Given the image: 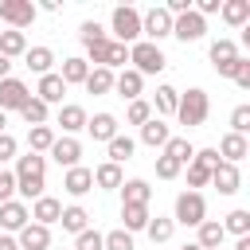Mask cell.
Returning a JSON list of instances; mask_svg holds the SVG:
<instances>
[{"instance_id":"6da1fadb","label":"cell","mask_w":250,"mask_h":250,"mask_svg":"<svg viewBox=\"0 0 250 250\" xmlns=\"http://www.w3.org/2000/svg\"><path fill=\"white\" fill-rule=\"evenodd\" d=\"M43 172H47V156H16V191L23 199H39L43 195Z\"/></svg>"},{"instance_id":"7a4b0ae2","label":"cell","mask_w":250,"mask_h":250,"mask_svg":"<svg viewBox=\"0 0 250 250\" xmlns=\"http://www.w3.org/2000/svg\"><path fill=\"white\" fill-rule=\"evenodd\" d=\"M129 62H133V70L145 78V74H160L164 70V51L156 47V43H148V39H137L133 47H129Z\"/></svg>"},{"instance_id":"3957f363","label":"cell","mask_w":250,"mask_h":250,"mask_svg":"<svg viewBox=\"0 0 250 250\" xmlns=\"http://www.w3.org/2000/svg\"><path fill=\"white\" fill-rule=\"evenodd\" d=\"M207 113H211V102H207V90H199V86H191L188 94H180V105H176V117H180L184 125H203V121H207Z\"/></svg>"},{"instance_id":"277c9868","label":"cell","mask_w":250,"mask_h":250,"mask_svg":"<svg viewBox=\"0 0 250 250\" xmlns=\"http://www.w3.org/2000/svg\"><path fill=\"white\" fill-rule=\"evenodd\" d=\"M137 35H141V12H137V8H129V4L113 8V43L133 47V43H137Z\"/></svg>"},{"instance_id":"5b68a950","label":"cell","mask_w":250,"mask_h":250,"mask_svg":"<svg viewBox=\"0 0 250 250\" xmlns=\"http://www.w3.org/2000/svg\"><path fill=\"white\" fill-rule=\"evenodd\" d=\"M203 219H207V203H203L199 191H184V195H176V219H172V223L199 227Z\"/></svg>"},{"instance_id":"8992f818","label":"cell","mask_w":250,"mask_h":250,"mask_svg":"<svg viewBox=\"0 0 250 250\" xmlns=\"http://www.w3.org/2000/svg\"><path fill=\"white\" fill-rule=\"evenodd\" d=\"M0 20L12 23V31H23L35 23V4L31 0H0Z\"/></svg>"},{"instance_id":"52a82bcc","label":"cell","mask_w":250,"mask_h":250,"mask_svg":"<svg viewBox=\"0 0 250 250\" xmlns=\"http://www.w3.org/2000/svg\"><path fill=\"white\" fill-rule=\"evenodd\" d=\"M203 31H207V20L199 12H184V16L172 20V35L180 43H195V39H203Z\"/></svg>"},{"instance_id":"ba28073f","label":"cell","mask_w":250,"mask_h":250,"mask_svg":"<svg viewBox=\"0 0 250 250\" xmlns=\"http://www.w3.org/2000/svg\"><path fill=\"white\" fill-rule=\"evenodd\" d=\"M141 35H148V43L172 35V16H168L164 8H148V12L141 16Z\"/></svg>"},{"instance_id":"9c48e42d","label":"cell","mask_w":250,"mask_h":250,"mask_svg":"<svg viewBox=\"0 0 250 250\" xmlns=\"http://www.w3.org/2000/svg\"><path fill=\"white\" fill-rule=\"evenodd\" d=\"M27 98H31V90H27L20 78H12V74H8V78L0 82V109H4V113H8V109H23V105H27Z\"/></svg>"},{"instance_id":"30bf717a","label":"cell","mask_w":250,"mask_h":250,"mask_svg":"<svg viewBox=\"0 0 250 250\" xmlns=\"http://www.w3.org/2000/svg\"><path fill=\"white\" fill-rule=\"evenodd\" d=\"M62 168H78V160H82V145L74 141V137H55V145L47 148Z\"/></svg>"},{"instance_id":"8fae6325","label":"cell","mask_w":250,"mask_h":250,"mask_svg":"<svg viewBox=\"0 0 250 250\" xmlns=\"http://www.w3.org/2000/svg\"><path fill=\"white\" fill-rule=\"evenodd\" d=\"M27 223H31V215H27V207H23L20 199L0 203V227H4V230H16V234H20Z\"/></svg>"},{"instance_id":"7c38bea8","label":"cell","mask_w":250,"mask_h":250,"mask_svg":"<svg viewBox=\"0 0 250 250\" xmlns=\"http://www.w3.org/2000/svg\"><path fill=\"white\" fill-rule=\"evenodd\" d=\"M16 246H20V250H47V246H51V227L27 223V227L16 234Z\"/></svg>"},{"instance_id":"4fadbf2b","label":"cell","mask_w":250,"mask_h":250,"mask_svg":"<svg viewBox=\"0 0 250 250\" xmlns=\"http://www.w3.org/2000/svg\"><path fill=\"white\" fill-rule=\"evenodd\" d=\"M62 94H66V82H62L59 74H43V78H39L35 98H39L43 105H62Z\"/></svg>"},{"instance_id":"5bb4252c","label":"cell","mask_w":250,"mask_h":250,"mask_svg":"<svg viewBox=\"0 0 250 250\" xmlns=\"http://www.w3.org/2000/svg\"><path fill=\"white\" fill-rule=\"evenodd\" d=\"M215 152H219V160H223V164H238V160L250 152V145H246V137H238V133H227V137L219 141V148H215Z\"/></svg>"},{"instance_id":"9a60e30c","label":"cell","mask_w":250,"mask_h":250,"mask_svg":"<svg viewBox=\"0 0 250 250\" xmlns=\"http://www.w3.org/2000/svg\"><path fill=\"white\" fill-rule=\"evenodd\" d=\"M211 184L219 188V195H234L242 188V176L234 164H219V168H211Z\"/></svg>"},{"instance_id":"2e32d148","label":"cell","mask_w":250,"mask_h":250,"mask_svg":"<svg viewBox=\"0 0 250 250\" xmlns=\"http://www.w3.org/2000/svg\"><path fill=\"white\" fill-rule=\"evenodd\" d=\"M86 129H90V137L94 141H113L117 137V117L113 113H94V117H86Z\"/></svg>"},{"instance_id":"e0dca14e","label":"cell","mask_w":250,"mask_h":250,"mask_svg":"<svg viewBox=\"0 0 250 250\" xmlns=\"http://www.w3.org/2000/svg\"><path fill=\"white\" fill-rule=\"evenodd\" d=\"M62 188H66V191L78 199V195H86V191L94 188V172H90V168H82V164H78V168H66V176H62Z\"/></svg>"},{"instance_id":"ac0fdd59","label":"cell","mask_w":250,"mask_h":250,"mask_svg":"<svg viewBox=\"0 0 250 250\" xmlns=\"http://www.w3.org/2000/svg\"><path fill=\"white\" fill-rule=\"evenodd\" d=\"M27 215H31L39 227H51V223H59V215H62V203H59V199H51V195H39V199H35V207H31Z\"/></svg>"},{"instance_id":"d6986e66","label":"cell","mask_w":250,"mask_h":250,"mask_svg":"<svg viewBox=\"0 0 250 250\" xmlns=\"http://www.w3.org/2000/svg\"><path fill=\"white\" fill-rule=\"evenodd\" d=\"M141 86H145V78L129 66V70H121V74H113V90L121 94V98H129V102H137L141 98Z\"/></svg>"},{"instance_id":"ffe728a7","label":"cell","mask_w":250,"mask_h":250,"mask_svg":"<svg viewBox=\"0 0 250 250\" xmlns=\"http://www.w3.org/2000/svg\"><path fill=\"white\" fill-rule=\"evenodd\" d=\"M223 238H227L223 223L203 219V223H199V238H195V246H199V250H219V246H223Z\"/></svg>"},{"instance_id":"44dd1931","label":"cell","mask_w":250,"mask_h":250,"mask_svg":"<svg viewBox=\"0 0 250 250\" xmlns=\"http://www.w3.org/2000/svg\"><path fill=\"white\" fill-rule=\"evenodd\" d=\"M23 62H27V70H35V74L43 78V74H51L55 55H51V47H27V51H23Z\"/></svg>"},{"instance_id":"7402d4cb","label":"cell","mask_w":250,"mask_h":250,"mask_svg":"<svg viewBox=\"0 0 250 250\" xmlns=\"http://www.w3.org/2000/svg\"><path fill=\"white\" fill-rule=\"evenodd\" d=\"M168 137H172V133H168V125H164L160 117H148V121L141 125V141H145L148 148H164Z\"/></svg>"},{"instance_id":"603a6c76","label":"cell","mask_w":250,"mask_h":250,"mask_svg":"<svg viewBox=\"0 0 250 250\" xmlns=\"http://www.w3.org/2000/svg\"><path fill=\"white\" fill-rule=\"evenodd\" d=\"M59 223H62V230H70V234H82V230H90V215H86V207H62V215H59Z\"/></svg>"},{"instance_id":"cb8c5ba5","label":"cell","mask_w":250,"mask_h":250,"mask_svg":"<svg viewBox=\"0 0 250 250\" xmlns=\"http://www.w3.org/2000/svg\"><path fill=\"white\" fill-rule=\"evenodd\" d=\"M59 125H62L66 137L78 133V129H86V109L82 105H59Z\"/></svg>"},{"instance_id":"d4e9b609","label":"cell","mask_w":250,"mask_h":250,"mask_svg":"<svg viewBox=\"0 0 250 250\" xmlns=\"http://www.w3.org/2000/svg\"><path fill=\"white\" fill-rule=\"evenodd\" d=\"M94 184H98V188H105V191L121 188V184H125L121 164H109V160H105V164H98V168H94Z\"/></svg>"},{"instance_id":"484cf974","label":"cell","mask_w":250,"mask_h":250,"mask_svg":"<svg viewBox=\"0 0 250 250\" xmlns=\"http://www.w3.org/2000/svg\"><path fill=\"white\" fill-rule=\"evenodd\" d=\"M223 20L230 23V27H242L246 20H250V0H223Z\"/></svg>"},{"instance_id":"4316f807","label":"cell","mask_w":250,"mask_h":250,"mask_svg":"<svg viewBox=\"0 0 250 250\" xmlns=\"http://www.w3.org/2000/svg\"><path fill=\"white\" fill-rule=\"evenodd\" d=\"M121 219H125V227L121 230H145L148 227V207H137V203H121Z\"/></svg>"},{"instance_id":"83f0119b","label":"cell","mask_w":250,"mask_h":250,"mask_svg":"<svg viewBox=\"0 0 250 250\" xmlns=\"http://www.w3.org/2000/svg\"><path fill=\"white\" fill-rule=\"evenodd\" d=\"M86 74H90V62H86V59H78V55H74V59H62V74H59V78H62L66 86L86 82Z\"/></svg>"},{"instance_id":"f1b7e54d","label":"cell","mask_w":250,"mask_h":250,"mask_svg":"<svg viewBox=\"0 0 250 250\" xmlns=\"http://www.w3.org/2000/svg\"><path fill=\"white\" fill-rule=\"evenodd\" d=\"M90 94H109L113 90V70H105V66H94L90 74H86V82H82Z\"/></svg>"},{"instance_id":"f546056e","label":"cell","mask_w":250,"mask_h":250,"mask_svg":"<svg viewBox=\"0 0 250 250\" xmlns=\"http://www.w3.org/2000/svg\"><path fill=\"white\" fill-rule=\"evenodd\" d=\"M164 156H172L176 164H191L195 148H191V141H188V137H168V145H164Z\"/></svg>"},{"instance_id":"4dcf8cb0","label":"cell","mask_w":250,"mask_h":250,"mask_svg":"<svg viewBox=\"0 0 250 250\" xmlns=\"http://www.w3.org/2000/svg\"><path fill=\"white\" fill-rule=\"evenodd\" d=\"M121 195H125V203L148 207V195H152V188H148L145 180H125V184H121Z\"/></svg>"},{"instance_id":"1f68e13d","label":"cell","mask_w":250,"mask_h":250,"mask_svg":"<svg viewBox=\"0 0 250 250\" xmlns=\"http://www.w3.org/2000/svg\"><path fill=\"white\" fill-rule=\"evenodd\" d=\"M27 145H31V152H35V156H39V152H47V148L55 145L51 125H31V129H27Z\"/></svg>"},{"instance_id":"d6a6232c","label":"cell","mask_w":250,"mask_h":250,"mask_svg":"<svg viewBox=\"0 0 250 250\" xmlns=\"http://www.w3.org/2000/svg\"><path fill=\"white\" fill-rule=\"evenodd\" d=\"M23 51H27L23 31H0V55H4V59H16V55H23Z\"/></svg>"},{"instance_id":"836d02e7","label":"cell","mask_w":250,"mask_h":250,"mask_svg":"<svg viewBox=\"0 0 250 250\" xmlns=\"http://www.w3.org/2000/svg\"><path fill=\"white\" fill-rule=\"evenodd\" d=\"M176 105H180V94H176L172 86H156V113H160V121H164V117H172V113H176Z\"/></svg>"},{"instance_id":"e575fe53","label":"cell","mask_w":250,"mask_h":250,"mask_svg":"<svg viewBox=\"0 0 250 250\" xmlns=\"http://www.w3.org/2000/svg\"><path fill=\"white\" fill-rule=\"evenodd\" d=\"M105 148H109V164H121V160H129V156H133V148H137V145H133V137L117 133V137H113Z\"/></svg>"},{"instance_id":"d590c367","label":"cell","mask_w":250,"mask_h":250,"mask_svg":"<svg viewBox=\"0 0 250 250\" xmlns=\"http://www.w3.org/2000/svg\"><path fill=\"white\" fill-rule=\"evenodd\" d=\"M145 230H148V238H152V242L160 246V242H168V238H172L176 223H172V219H160V215H156V219H148V227H145Z\"/></svg>"},{"instance_id":"8d00e7d4","label":"cell","mask_w":250,"mask_h":250,"mask_svg":"<svg viewBox=\"0 0 250 250\" xmlns=\"http://www.w3.org/2000/svg\"><path fill=\"white\" fill-rule=\"evenodd\" d=\"M230 59H238V47H234L230 39H215V43H211V62L223 66V62H230Z\"/></svg>"},{"instance_id":"74e56055","label":"cell","mask_w":250,"mask_h":250,"mask_svg":"<svg viewBox=\"0 0 250 250\" xmlns=\"http://www.w3.org/2000/svg\"><path fill=\"white\" fill-rule=\"evenodd\" d=\"M223 230H230V234H238V238H242V234H250V211H242V207H238V211H230V215H227V223H223Z\"/></svg>"},{"instance_id":"f35d334b","label":"cell","mask_w":250,"mask_h":250,"mask_svg":"<svg viewBox=\"0 0 250 250\" xmlns=\"http://www.w3.org/2000/svg\"><path fill=\"white\" fill-rule=\"evenodd\" d=\"M20 113H23L27 125H47V105H43L39 98H27V105H23Z\"/></svg>"},{"instance_id":"ab89813d","label":"cell","mask_w":250,"mask_h":250,"mask_svg":"<svg viewBox=\"0 0 250 250\" xmlns=\"http://www.w3.org/2000/svg\"><path fill=\"white\" fill-rule=\"evenodd\" d=\"M102 250H133V234L129 230H109V234H102Z\"/></svg>"},{"instance_id":"60d3db41","label":"cell","mask_w":250,"mask_h":250,"mask_svg":"<svg viewBox=\"0 0 250 250\" xmlns=\"http://www.w3.org/2000/svg\"><path fill=\"white\" fill-rule=\"evenodd\" d=\"M148 117H152V105H148L145 98H137V102H129V113H125V121H129V125H145Z\"/></svg>"},{"instance_id":"b9f144b4","label":"cell","mask_w":250,"mask_h":250,"mask_svg":"<svg viewBox=\"0 0 250 250\" xmlns=\"http://www.w3.org/2000/svg\"><path fill=\"white\" fill-rule=\"evenodd\" d=\"M129 62V47L125 43H113L109 39V55H105V70H113V66H125Z\"/></svg>"},{"instance_id":"7bdbcfd3","label":"cell","mask_w":250,"mask_h":250,"mask_svg":"<svg viewBox=\"0 0 250 250\" xmlns=\"http://www.w3.org/2000/svg\"><path fill=\"white\" fill-rule=\"evenodd\" d=\"M211 184V168H203V164H188V188H207Z\"/></svg>"},{"instance_id":"ee69618b","label":"cell","mask_w":250,"mask_h":250,"mask_svg":"<svg viewBox=\"0 0 250 250\" xmlns=\"http://www.w3.org/2000/svg\"><path fill=\"white\" fill-rule=\"evenodd\" d=\"M246 129H250V105H238V109L230 113V133L246 137Z\"/></svg>"},{"instance_id":"f6af8a7d","label":"cell","mask_w":250,"mask_h":250,"mask_svg":"<svg viewBox=\"0 0 250 250\" xmlns=\"http://www.w3.org/2000/svg\"><path fill=\"white\" fill-rule=\"evenodd\" d=\"M180 168H184V164H176L172 156H164V152L156 156V176H160V180H176V176H180Z\"/></svg>"},{"instance_id":"bcb514c9","label":"cell","mask_w":250,"mask_h":250,"mask_svg":"<svg viewBox=\"0 0 250 250\" xmlns=\"http://www.w3.org/2000/svg\"><path fill=\"white\" fill-rule=\"evenodd\" d=\"M78 39H82V43L90 47L94 39H105V31H102V23H98V20H86V23L78 27Z\"/></svg>"},{"instance_id":"7dc6e473","label":"cell","mask_w":250,"mask_h":250,"mask_svg":"<svg viewBox=\"0 0 250 250\" xmlns=\"http://www.w3.org/2000/svg\"><path fill=\"white\" fill-rule=\"evenodd\" d=\"M246 66H250V59H242V55H238V59H230V62H223V66H215V70H219L223 78H238Z\"/></svg>"},{"instance_id":"c3c4849f","label":"cell","mask_w":250,"mask_h":250,"mask_svg":"<svg viewBox=\"0 0 250 250\" xmlns=\"http://www.w3.org/2000/svg\"><path fill=\"white\" fill-rule=\"evenodd\" d=\"M86 51H90V59H94L98 66H105V55H109V35H105V39H94Z\"/></svg>"},{"instance_id":"681fc988","label":"cell","mask_w":250,"mask_h":250,"mask_svg":"<svg viewBox=\"0 0 250 250\" xmlns=\"http://www.w3.org/2000/svg\"><path fill=\"white\" fill-rule=\"evenodd\" d=\"M74 250H102V234L98 230H82L78 242H74Z\"/></svg>"},{"instance_id":"f907efd6","label":"cell","mask_w":250,"mask_h":250,"mask_svg":"<svg viewBox=\"0 0 250 250\" xmlns=\"http://www.w3.org/2000/svg\"><path fill=\"white\" fill-rule=\"evenodd\" d=\"M16 195V172H4L0 168V203H8Z\"/></svg>"},{"instance_id":"816d5d0a","label":"cell","mask_w":250,"mask_h":250,"mask_svg":"<svg viewBox=\"0 0 250 250\" xmlns=\"http://www.w3.org/2000/svg\"><path fill=\"white\" fill-rule=\"evenodd\" d=\"M191 160H195V164H203V168H219V164H223V160H219V152H215V148H199V152H195V156H191Z\"/></svg>"},{"instance_id":"f5cc1de1","label":"cell","mask_w":250,"mask_h":250,"mask_svg":"<svg viewBox=\"0 0 250 250\" xmlns=\"http://www.w3.org/2000/svg\"><path fill=\"white\" fill-rule=\"evenodd\" d=\"M12 156H16V137L12 133H0V164L12 160Z\"/></svg>"},{"instance_id":"db71d44e","label":"cell","mask_w":250,"mask_h":250,"mask_svg":"<svg viewBox=\"0 0 250 250\" xmlns=\"http://www.w3.org/2000/svg\"><path fill=\"white\" fill-rule=\"evenodd\" d=\"M219 8H223V0H199L191 12H199V16H211V12H219Z\"/></svg>"},{"instance_id":"11a10c76","label":"cell","mask_w":250,"mask_h":250,"mask_svg":"<svg viewBox=\"0 0 250 250\" xmlns=\"http://www.w3.org/2000/svg\"><path fill=\"white\" fill-rule=\"evenodd\" d=\"M0 250H20V246H16V238H12V234H0Z\"/></svg>"},{"instance_id":"9f6ffc18","label":"cell","mask_w":250,"mask_h":250,"mask_svg":"<svg viewBox=\"0 0 250 250\" xmlns=\"http://www.w3.org/2000/svg\"><path fill=\"white\" fill-rule=\"evenodd\" d=\"M234 82H238V86H242V90H250V66H246V70H242V74H238V78H234Z\"/></svg>"},{"instance_id":"6f0895ef","label":"cell","mask_w":250,"mask_h":250,"mask_svg":"<svg viewBox=\"0 0 250 250\" xmlns=\"http://www.w3.org/2000/svg\"><path fill=\"white\" fill-rule=\"evenodd\" d=\"M8 70H12V59H4V55H0V82L8 78Z\"/></svg>"},{"instance_id":"680465c9","label":"cell","mask_w":250,"mask_h":250,"mask_svg":"<svg viewBox=\"0 0 250 250\" xmlns=\"http://www.w3.org/2000/svg\"><path fill=\"white\" fill-rule=\"evenodd\" d=\"M234 250H250V234H242V238H238V246H234Z\"/></svg>"},{"instance_id":"91938a15","label":"cell","mask_w":250,"mask_h":250,"mask_svg":"<svg viewBox=\"0 0 250 250\" xmlns=\"http://www.w3.org/2000/svg\"><path fill=\"white\" fill-rule=\"evenodd\" d=\"M4 125H8V113H4V109H0V133H4Z\"/></svg>"},{"instance_id":"94428289","label":"cell","mask_w":250,"mask_h":250,"mask_svg":"<svg viewBox=\"0 0 250 250\" xmlns=\"http://www.w3.org/2000/svg\"><path fill=\"white\" fill-rule=\"evenodd\" d=\"M180 250H199V246H195V242H188V246H180Z\"/></svg>"}]
</instances>
